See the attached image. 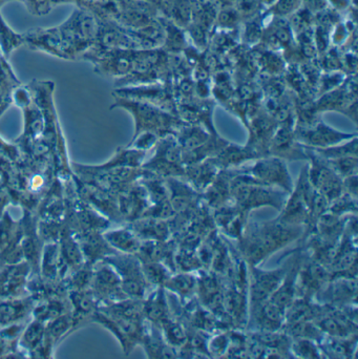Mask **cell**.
Wrapping results in <instances>:
<instances>
[{
	"mask_svg": "<svg viewBox=\"0 0 358 359\" xmlns=\"http://www.w3.org/2000/svg\"><path fill=\"white\" fill-rule=\"evenodd\" d=\"M285 59L279 56L275 50H267L260 58V62L264 65L267 73L273 76H277L285 72Z\"/></svg>",
	"mask_w": 358,
	"mask_h": 359,
	"instance_id": "cell-45",
	"label": "cell"
},
{
	"mask_svg": "<svg viewBox=\"0 0 358 359\" xmlns=\"http://www.w3.org/2000/svg\"><path fill=\"white\" fill-rule=\"evenodd\" d=\"M311 184L307 177V165L304 166L298 181L294 184L291 192L277 217L282 223L291 226L304 227L308 223L309 194Z\"/></svg>",
	"mask_w": 358,
	"mask_h": 359,
	"instance_id": "cell-9",
	"label": "cell"
},
{
	"mask_svg": "<svg viewBox=\"0 0 358 359\" xmlns=\"http://www.w3.org/2000/svg\"><path fill=\"white\" fill-rule=\"evenodd\" d=\"M233 170H222L212 184L201 194L202 201L210 209L221 208L233 203L231 198V180Z\"/></svg>",
	"mask_w": 358,
	"mask_h": 359,
	"instance_id": "cell-23",
	"label": "cell"
},
{
	"mask_svg": "<svg viewBox=\"0 0 358 359\" xmlns=\"http://www.w3.org/2000/svg\"><path fill=\"white\" fill-rule=\"evenodd\" d=\"M294 123H281L277 126L270 145L269 156H275L284 161H307V147L301 144L294 136Z\"/></svg>",
	"mask_w": 358,
	"mask_h": 359,
	"instance_id": "cell-13",
	"label": "cell"
},
{
	"mask_svg": "<svg viewBox=\"0 0 358 359\" xmlns=\"http://www.w3.org/2000/svg\"><path fill=\"white\" fill-rule=\"evenodd\" d=\"M230 330V329H229ZM229 330L214 333L208 339L207 350L210 358H224L230 341Z\"/></svg>",
	"mask_w": 358,
	"mask_h": 359,
	"instance_id": "cell-42",
	"label": "cell"
},
{
	"mask_svg": "<svg viewBox=\"0 0 358 359\" xmlns=\"http://www.w3.org/2000/svg\"><path fill=\"white\" fill-rule=\"evenodd\" d=\"M296 249L285 257L275 269H262L260 266H248V299L249 308L260 305L279 288L296 259Z\"/></svg>",
	"mask_w": 358,
	"mask_h": 359,
	"instance_id": "cell-3",
	"label": "cell"
},
{
	"mask_svg": "<svg viewBox=\"0 0 358 359\" xmlns=\"http://www.w3.org/2000/svg\"><path fill=\"white\" fill-rule=\"evenodd\" d=\"M29 264L27 262L0 268V299H17L27 286Z\"/></svg>",
	"mask_w": 358,
	"mask_h": 359,
	"instance_id": "cell-19",
	"label": "cell"
},
{
	"mask_svg": "<svg viewBox=\"0 0 358 359\" xmlns=\"http://www.w3.org/2000/svg\"><path fill=\"white\" fill-rule=\"evenodd\" d=\"M90 285L92 286L94 294L103 303L109 304L128 299L122 291L120 276L113 268L104 261L100 267L92 272Z\"/></svg>",
	"mask_w": 358,
	"mask_h": 359,
	"instance_id": "cell-18",
	"label": "cell"
},
{
	"mask_svg": "<svg viewBox=\"0 0 358 359\" xmlns=\"http://www.w3.org/2000/svg\"><path fill=\"white\" fill-rule=\"evenodd\" d=\"M130 226L142 241H167L172 238L170 219L142 217L130 222Z\"/></svg>",
	"mask_w": 358,
	"mask_h": 359,
	"instance_id": "cell-27",
	"label": "cell"
},
{
	"mask_svg": "<svg viewBox=\"0 0 358 359\" xmlns=\"http://www.w3.org/2000/svg\"><path fill=\"white\" fill-rule=\"evenodd\" d=\"M92 320L107 329L118 339L125 355H130L135 348L141 345L145 320L120 318L105 313L102 310L94 312Z\"/></svg>",
	"mask_w": 358,
	"mask_h": 359,
	"instance_id": "cell-7",
	"label": "cell"
},
{
	"mask_svg": "<svg viewBox=\"0 0 358 359\" xmlns=\"http://www.w3.org/2000/svg\"><path fill=\"white\" fill-rule=\"evenodd\" d=\"M343 186H344V192L358 198V175L343 179Z\"/></svg>",
	"mask_w": 358,
	"mask_h": 359,
	"instance_id": "cell-50",
	"label": "cell"
},
{
	"mask_svg": "<svg viewBox=\"0 0 358 359\" xmlns=\"http://www.w3.org/2000/svg\"><path fill=\"white\" fill-rule=\"evenodd\" d=\"M259 158H261L260 156L247 145L228 142L218 155L212 158V161L218 166L219 170H233L241 168Z\"/></svg>",
	"mask_w": 358,
	"mask_h": 359,
	"instance_id": "cell-25",
	"label": "cell"
},
{
	"mask_svg": "<svg viewBox=\"0 0 358 359\" xmlns=\"http://www.w3.org/2000/svg\"><path fill=\"white\" fill-rule=\"evenodd\" d=\"M231 198L237 207L250 213L256 209L270 207L281 211L287 200V192L279 188L263 185L242 172L239 168H233Z\"/></svg>",
	"mask_w": 358,
	"mask_h": 359,
	"instance_id": "cell-2",
	"label": "cell"
},
{
	"mask_svg": "<svg viewBox=\"0 0 358 359\" xmlns=\"http://www.w3.org/2000/svg\"><path fill=\"white\" fill-rule=\"evenodd\" d=\"M313 153L325 160L338 159V158L349 157V156H358V137L325 147V149H310Z\"/></svg>",
	"mask_w": 358,
	"mask_h": 359,
	"instance_id": "cell-35",
	"label": "cell"
},
{
	"mask_svg": "<svg viewBox=\"0 0 358 359\" xmlns=\"http://www.w3.org/2000/svg\"><path fill=\"white\" fill-rule=\"evenodd\" d=\"M262 36V29H261L260 23L254 20L248 21L247 27L245 29V34H244L246 41L248 43H254V42L259 41V39H261Z\"/></svg>",
	"mask_w": 358,
	"mask_h": 359,
	"instance_id": "cell-48",
	"label": "cell"
},
{
	"mask_svg": "<svg viewBox=\"0 0 358 359\" xmlns=\"http://www.w3.org/2000/svg\"><path fill=\"white\" fill-rule=\"evenodd\" d=\"M358 198L350 196V194L343 192L340 196L332 200L329 203L328 211L340 217L345 215H357L358 211Z\"/></svg>",
	"mask_w": 358,
	"mask_h": 359,
	"instance_id": "cell-39",
	"label": "cell"
},
{
	"mask_svg": "<svg viewBox=\"0 0 358 359\" xmlns=\"http://www.w3.org/2000/svg\"><path fill=\"white\" fill-rule=\"evenodd\" d=\"M60 257H62L71 266H79L82 262V252L77 243L71 236L64 238L59 246Z\"/></svg>",
	"mask_w": 358,
	"mask_h": 359,
	"instance_id": "cell-44",
	"label": "cell"
},
{
	"mask_svg": "<svg viewBox=\"0 0 358 359\" xmlns=\"http://www.w3.org/2000/svg\"><path fill=\"white\" fill-rule=\"evenodd\" d=\"M46 334V325L38 320L29 323L18 339L19 345L29 354L33 353L44 339Z\"/></svg>",
	"mask_w": 358,
	"mask_h": 359,
	"instance_id": "cell-34",
	"label": "cell"
},
{
	"mask_svg": "<svg viewBox=\"0 0 358 359\" xmlns=\"http://www.w3.org/2000/svg\"><path fill=\"white\" fill-rule=\"evenodd\" d=\"M331 278L329 269L306 255L296 278V297L313 299Z\"/></svg>",
	"mask_w": 358,
	"mask_h": 359,
	"instance_id": "cell-15",
	"label": "cell"
},
{
	"mask_svg": "<svg viewBox=\"0 0 358 359\" xmlns=\"http://www.w3.org/2000/svg\"><path fill=\"white\" fill-rule=\"evenodd\" d=\"M164 46L170 53H179L184 50L185 37L178 25L170 23L165 27Z\"/></svg>",
	"mask_w": 358,
	"mask_h": 359,
	"instance_id": "cell-43",
	"label": "cell"
},
{
	"mask_svg": "<svg viewBox=\"0 0 358 359\" xmlns=\"http://www.w3.org/2000/svg\"><path fill=\"white\" fill-rule=\"evenodd\" d=\"M140 346L144 350L147 358H179L178 351L168 345L161 329L146 320L144 323V332Z\"/></svg>",
	"mask_w": 358,
	"mask_h": 359,
	"instance_id": "cell-24",
	"label": "cell"
},
{
	"mask_svg": "<svg viewBox=\"0 0 358 359\" xmlns=\"http://www.w3.org/2000/svg\"><path fill=\"white\" fill-rule=\"evenodd\" d=\"M294 130L296 140L308 149H325L357 136V133H345L331 128L322 118L305 128L294 126Z\"/></svg>",
	"mask_w": 358,
	"mask_h": 359,
	"instance_id": "cell-11",
	"label": "cell"
},
{
	"mask_svg": "<svg viewBox=\"0 0 358 359\" xmlns=\"http://www.w3.org/2000/svg\"><path fill=\"white\" fill-rule=\"evenodd\" d=\"M313 301L333 307L357 305V278H331Z\"/></svg>",
	"mask_w": 358,
	"mask_h": 359,
	"instance_id": "cell-14",
	"label": "cell"
},
{
	"mask_svg": "<svg viewBox=\"0 0 358 359\" xmlns=\"http://www.w3.org/2000/svg\"><path fill=\"white\" fill-rule=\"evenodd\" d=\"M159 139V137L153 134V133H140V134L137 135V136L132 138V142H130L128 147L147 153V151H151V149L156 147Z\"/></svg>",
	"mask_w": 358,
	"mask_h": 359,
	"instance_id": "cell-46",
	"label": "cell"
},
{
	"mask_svg": "<svg viewBox=\"0 0 358 359\" xmlns=\"http://www.w3.org/2000/svg\"><path fill=\"white\" fill-rule=\"evenodd\" d=\"M178 244L174 238L167 241H142L140 249L136 255L141 263L159 262L167 266L172 272L176 271L174 266V255Z\"/></svg>",
	"mask_w": 358,
	"mask_h": 359,
	"instance_id": "cell-21",
	"label": "cell"
},
{
	"mask_svg": "<svg viewBox=\"0 0 358 359\" xmlns=\"http://www.w3.org/2000/svg\"><path fill=\"white\" fill-rule=\"evenodd\" d=\"M324 1L325 0H308L309 10L319 11L324 8Z\"/></svg>",
	"mask_w": 358,
	"mask_h": 359,
	"instance_id": "cell-52",
	"label": "cell"
},
{
	"mask_svg": "<svg viewBox=\"0 0 358 359\" xmlns=\"http://www.w3.org/2000/svg\"><path fill=\"white\" fill-rule=\"evenodd\" d=\"M285 312L269 301L250 307L245 331L249 332H275L282 330Z\"/></svg>",
	"mask_w": 358,
	"mask_h": 359,
	"instance_id": "cell-17",
	"label": "cell"
},
{
	"mask_svg": "<svg viewBox=\"0 0 358 359\" xmlns=\"http://www.w3.org/2000/svg\"><path fill=\"white\" fill-rule=\"evenodd\" d=\"M319 113L336 111L344 114L354 123L357 122V76L350 75L338 88L319 95L315 101Z\"/></svg>",
	"mask_w": 358,
	"mask_h": 359,
	"instance_id": "cell-8",
	"label": "cell"
},
{
	"mask_svg": "<svg viewBox=\"0 0 358 359\" xmlns=\"http://www.w3.org/2000/svg\"><path fill=\"white\" fill-rule=\"evenodd\" d=\"M351 215L340 217L327 211L319 217L312 232L327 242L338 244L344 233L347 221Z\"/></svg>",
	"mask_w": 358,
	"mask_h": 359,
	"instance_id": "cell-31",
	"label": "cell"
},
{
	"mask_svg": "<svg viewBox=\"0 0 358 359\" xmlns=\"http://www.w3.org/2000/svg\"><path fill=\"white\" fill-rule=\"evenodd\" d=\"M141 264H142L145 280L151 288H156V287H163L164 288V285L166 284L170 276L174 273L167 266L159 263V262Z\"/></svg>",
	"mask_w": 358,
	"mask_h": 359,
	"instance_id": "cell-36",
	"label": "cell"
},
{
	"mask_svg": "<svg viewBox=\"0 0 358 359\" xmlns=\"http://www.w3.org/2000/svg\"><path fill=\"white\" fill-rule=\"evenodd\" d=\"M164 289L174 294L181 304L195 299L197 292V273L174 272L168 278Z\"/></svg>",
	"mask_w": 358,
	"mask_h": 359,
	"instance_id": "cell-30",
	"label": "cell"
},
{
	"mask_svg": "<svg viewBox=\"0 0 358 359\" xmlns=\"http://www.w3.org/2000/svg\"><path fill=\"white\" fill-rule=\"evenodd\" d=\"M212 215L216 230L228 240L237 242L243 234L250 213L242 210L233 202L212 210Z\"/></svg>",
	"mask_w": 358,
	"mask_h": 359,
	"instance_id": "cell-16",
	"label": "cell"
},
{
	"mask_svg": "<svg viewBox=\"0 0 358 359\" xmlns=\"http://www.w3.org/2000/svg\"><path fill=\"white\" fill-rule=\"evenodd\" d=\"M29 303L19 299H8L0 303V326L19 323L29 313Z\"/></svg>",
	"mask_w": 358,
	"mask_h": 359,
	"instance_id": "cell-33",
	"label": "cell"
},
{
	"mask_svg": "<svg viewBox=\"0 0 358 359\" xmlns=\"http://www.w3.org/2000/svg\"><path fill=\"white\" fill-rule=\"evenodd\" d=\"M143 316L146 322L159 328L172 318L167 291L163 287H156L147 293L143 299Z\"/></svg>",
	"mask_w": 358,
	"mask_h": 359,
	"instance_id": "cell-22",
	"label": "cell"
},
{
	"mask_svg": "<svg viewBox=\"0 0 358 359\" xmlns=\"http://www.w3.org/2000/svg\"><path fill=\"white\" fill-rule=\"evenodd\" d=\"M174 266H176L177 272L197 273L200 270H203L197 250H189V249H177L174 255Z\"/></svg>",
	"mask_w": 358,
	"mask_h": 359,
	"instance_id": "cell-38",
	"label": "cell"
},
{
	"mask_svg": "<svg viewBox=\"0 0 358 359\" xmlns=\"http://www.w3.org/2000/svg\"><path fill=\"white\" fill-rule=\"evenodd\" d=\"M239 168L263 185L279 188L287 194H290L294 188V183L287 163L275 156L259 158L249 165L245 164Z\"/></svg>",
	"mask_w": 358,
	"mask_h": 359,
	"instance_id": "cell-6",
	"label": "cell"
},
{
	"mask_svg": "<svg viewBox=\"0 0 358 359\" xmlns=\"http://www.w3.org/2000/svg\"><path fill=\"white\" fill-rule=\"evenodd\" d=\"M170 205L176 213L185 212L197 208L202 202L201 194L191 187L184 179H165Z\"/></svg>",
	"mask_w": 358,
	"mask_h": 359,
	"instance_id": "cell-20",
	"label": "cell"
},
{
	"mask_svg": "<svg viewBox=\"0 0 358 359\" xmlns=\"http://www.w3.org/2000/svg\"><path fill=\"white\" fill-rule=\"evenodd\" d=\"M216 1L220 2V4H222L225 8H227V6H230L231 4H233L235 0H216Z\"/></svg>",
	"mask_w": 358,
	"mask_h": 359,
	"instance_id": "cell-53",
	"label": "cell"
},
{
	"mask_svg": "<svg viewBox=\"0 0 358 359\" xmlns=\"http://www.w3.org/2000/svg\"><path fill=\"white\" fill-rule=\"evenodd\" d=\"M214 135L201 126L184 123L174 135L180 145L182 153L195 151L205 144Z\"/></svg>",
	"mask_w": 358,
	"mask_h": 359,
	"instance_id": "cell-32",
	"label": "cell"
},
{
	"mask_svg": "<svg viewBox=\"0 0 358 359\" xmlns=\"http://www.w3.org/2000/svg\"><path fill=\"white\" fill-rule=\"evenodd\" d=\"M223 291H224V285L220 276L214 273L212 270H200L197 272L195 297L203 307L224 320L229 326L225 318Z\"/></svg>",
	"mask_w": 358,
	"mask_h": 359,
	"instance_id": "cell-12",
	"label": "cell"
},
{
	"mask_svg": "<svg viewBox=\"0 0 358 359\" xmlns=\"http://www.w3.org/2000/svg\"><path fill=\"white\" fill-rule=\"evenodd\" d=\"M218 166L212 159L204 160L191 165L185 166L184 179L191 187L195 188L199 194H202L218 176Z\"/></svg>",
	"mask_w": 358,
	"mask_h": 359,
	"instance_id": "cell-29",
	"label": "cell"
},
{
	"mask_svg": "<svg viewBox=\"0 0 358 359\" xmlns=\"http://www.w3.org/2000/svg\"><path fill=\"white\" fill-rule=\"evenodd\" d=\"M153 157L143 162L141 168L163 179L183 178L185 166L182 161V149L174 135L160 138Z\"/></svg>",
	"mask_w": 358,
	"mask_h": 359,
	"instance_id": "cell-5",
	"label": "cell"
},
{
	"mask_svg": "<svg viewBox=\"0 0 358 359\" xmlns=\"http://www.w3.org/2000/svg\"><path fill=\"white\" fill-rule=\"evenodd\" d=\"M102 236L113 250L125 255H137L142 244V240L130 226L106 230Z\"/></svg>",
	"mask_w": 358,
	"mask_h": 359,
	"instance_id": "cell-28",
	"label": "cell"
},
{
	"mask_svg": "<svg viewBox=\"0 0 358 359\" xmlns=\"http://www.w3.org/2000/svg\"><path fill=\"white\" fill-rule=\"evenodd\" d=\"M326 161L340 178L346 179L358 175V156H349Z\"/></svg>",
	"mask_w": 358,
	"mask_h": 359,
	"instance_id": "cell-40",
	"label": "cell"
},
{
	"mask_svg": "<svg viewBox=\"0 0 358 359\" xmlns=\"http://www.w3.org/2000/svg\"><path fill=\"white\" fill-rule=\"evenodd\" d=\"M258 8V1L256 0H239V12L240 16L242 15H249L252 16Z\"/></svg>",
	"mask_w": 358,
	"mask_h": 359,
	"instance_id": "cell-49",
	"label": "cell"
},
{
	"mask_svg": "<svg viewBox=\"0 0 358 359\" xmlns=\"http://www.w3.org/2000/svg\"><path fill=\"white\" fill-rule=\"evenodd\" d=\"M240 16L239 12L237 10L229 8L228 6L222 10L220 15L218 16V22L223 29H233L237 25Z\"/></svg>",
	"mask_w": 358,
	"mask_h": 359,
	"instance_id": "cell-47",
	"label": "cell"
},
{
	"mask_svg": "<svg viewBox=\"0 0 358 359\" xmlns=\"http://www.w3.org/2000/svg\"><path fill=\"white\" fill-rule=\"evenodd\" d=\"M18 230L8 213L0 217V255L11 245L17 242Z\"/></svg>",
	"mask_w": 358,
	"mask_h": 359,
	"instance_id": "cell-41",
	"label": "cell"
},
{
	"mask_svg": "<svg viewBox=\"0 0 358 359\" xmlns=\"http://www.w3.org/2000/svg\"><path fill=\"white\" fill-rule=\"evenodd\" d=\"M113 268L121 280V288L128 299H144L151 287L145 280L142 264L135 255L113 252L103 259Z\"/></svg>",
	"mask_w": 358,
	"mask_h": 359,
	"instance_id": "cell-4",
	"label": "cell"
},
{
	"mask_svg": "<svg viewBox=\"0 0 358 359\" xmlns=\"http://www.w3.org/2000/svg\"><path fill=\"white\" fill-rule=\"evenodd\" d=\"M308 164H307V177L311 185L321 192L331 202L344 192L343 179L333 172L325 159L313 153L307 147Z\"/></svg>",
	"mask_w": 358,
	"mask_h": 359,
	"instance_id": "cell-10",
	"label": "cell"
},
{
	"mask_svg": "<svg viewBox=\"0 0 358 359\" xmlns=\"http://www.w3.org/2000/svg\"><path fill=\"white\" fill-rule=\"evenodd\" d=\"M298 2L300 0H280L279 4H277V13L280 15H285L294 12Z\"/></svg>",
	"mask_w": 358,
	"mask_h": 359,
	"instance_id": "cell-51",
	"label": "cell"
},
{
	"mask_svg": "<svg viewBox=\"0 0 358 359\" xmlns=\"http://www.w3.org/2000/svg\"><path fill=\"white\" fill-rule=\"evenodd\" d=\"M304 227L282 223L277 219L256 222L248 219L245 229L235 247L248 266H260L275 253L298 242Z\"/></svg>",
	"mask_w": 358,
	"mask_h": 359,
	"instance_id": "cell-1",
	"label": "cell"
},
{
	"mask_svg": "<svg viewBox=\"0 0 358 359\" xmlns=\"http://www.w3.org/2000/svg\"><path fill=\"white\" fill-rule=\"evenodd\" d=\"M323 358L353 359L357 358L358 334L352 337H338L323 335L317 341Z\"/></svg>",
	"mask_w": 358,
	"mask_h": 359,
	"instance_id": "cell-26",
	"label": "cell"
},
{
	"mask_svg": "<svg viewBox=\"0 0 358 359\" xmlns=\"http://www.w3.org/2000/svg\"><path fill=\"white\" fill-rule=\"evenodd\" d=\"M290 352L292 358L301 359L323 358L321 349L317 341L310 339H291Z\"/></svg>",
	"mask_w": 358,
	"mask_h": 359,
	"instance_id": "cell-37",
	"label": "cell"
}]
</instances>
